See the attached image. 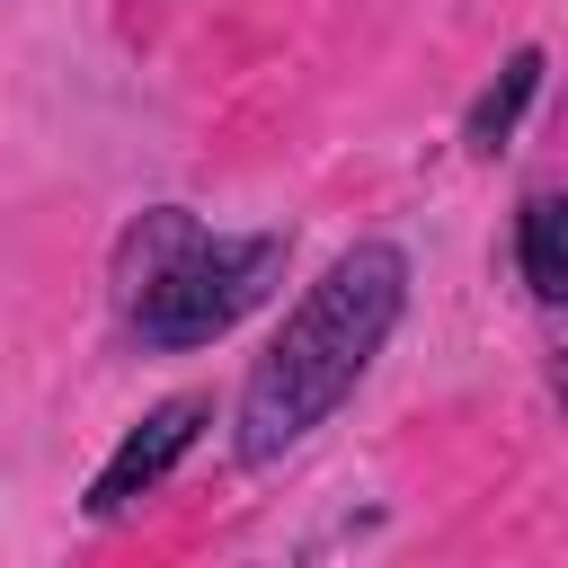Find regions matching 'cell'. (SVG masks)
Here are the masks:
<instances>
[{
  "mask_svg": "<svg viewBox=\"0 0 568 568\" xmlns=\"http://www.w3.org/2000/svg\"><path fill=\"white\" fill-rule=\"evenodd\" d=\"M408 311V257L390 240H355L346 257H328V275L302 293V311L275 328V346L248 364L240 390V462L266 470L284 462L311 426L337 417V399L373 373V355L390 346Z\"/></svg>",
  "mask_w": 568,
  "mask_h": 568,
  "instance_id": "1",
  "label": "cell"
},
{
  "mask_svg": "<svg viewBox=\"0 0 568 568\" xmlns=\"http://www.w3.org/2000/svg\"><path fill=\"white\" fill-rule=\"evenodd\" d=\"M204 417H213V399H204V390H178V399H160V408H151V417H142V426H133V435L106 453V470L89 479V515L106 524V515H124L133 497H151V488H160V479H169V470L195 453Z\"/></svg>",
  "mask_w": 568,
  "mask_h": 568,
  "instance_id": "3",
  "label": "cell"
},
{
  "mask_svg": "<svg viewBox=\"0 0 568 568\" xmlns=\"http://www.w3.org/2000/svg\"><path fill=\"white\" fill-rule=\"evenodd\" d=\"M284 275V231H204L186 204H151L115 240V311L142 346L186 355L240 328Z\"/></svg>",
  "mask_w": 568,
  "mask_h": 568,
  "instance_id": "2",
  "label": "cell"
},
{
  "mask_svg": "<svg viewBox=\"0 0 568 568\" xmlns=\"http://www.w3.org/2000/svg\"><path fill=\"white\" fill-rule=\"evenodd\" d=\"M532 89H541V44H524L506 71H497V89H479V106H470V124H462V142L470 151H497L515 124H524V106H532Z\"/></svg>",
  "mask_w": 568,
  "mask_h": 568,
  "instance_id": "5",
  "label": "cell"
},
{
  "mask_svg": "<svg viewBox=\"0 0 568 568\" xmlns=\"http://www.w3.org/2000/svg\"><path fill=\"white\" fill-rule=\"evenodd\" d=\"M559 222H568L559 195H524V213H515V257H524L532 302H559L568 293V240H559Z\"/></svg>",
  "mask_w": 568,
  "mask_h": 568,
  "instance_id": "4",
  "label": "cell"
}]
</instances>
